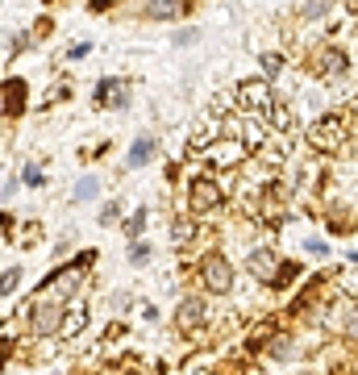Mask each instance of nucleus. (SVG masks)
Instances as JSON below:
<instances>
[{"label":"nucleus","mask_w":358,"mask_h":375,"mask_svg":"<svg viewBox=\"0 0 358 375\" xmlns=\"http://www.w3.org/2000/svg\"><path fill=\"white\" fill-rule=\"evenodd\" d=\"M142 226H146V209H137V213H134V221H130V234H142Z\"/></svg>","instance_id":"obj_19"},{"label":"nucleus","mask_w":358,"mask_h":375,"mask_svg":"<svg viewBox=\"0 0 358 375\" xmlns=\"http://www.w3.org/2000/svg\"><path fill=\"white\" fill-rule=\"evenodd\" d=\"M92 54V47H84V42H80V47H71V59H88Z\"/></svg>","instance_id":"obj_26"},{"label":"nucleus","mask_w":358,"mask_h":375,"mask_svg":"<svg viewBox=\"0 0 358 375\" xmlns=\"http://www.w3.org/2000/svg\"><path fill=\"white\" fill-rule=\"evenodd\" d=\"M275 125H279V130H292V113H288V109H275Z\"/></svg>","instance_id":"obj_18"},{"label":"nucleus","mask_w":358,"mask_h":375,"mask_svg":"<svg viewBox=\"0 0 358 375\" xmlns=\"http://www.w3.org/2000/svg\"><path fill=\"white\" fill-rule=\"evenodd\" d=\"M183 238H192V221H187V226L179 221V226H175V242H183Z\"/></svg>","instance_id":"obj_25"},{"label":"nucleus","mask_w":358,"mask_h":375,"mask_svg":"<svg viewBox=\"0 0 358 375\" xmlns=\"http://www.w3.org/2000/svg\"><path fill=\"white\" fill-rule=\"evenodd\" d=\"M8 350H13V342H8V338H0V363L8 359Z\"/></svg>","instance_id":"obj_27"},{"label":"nucleus","mask_w":358,"mask_h":375,"mask_svg":"<svg viewBox=\"0 0 358 375\" xmlns=\"http://www.w3.org/2000/svg\"><path fill=\"white\" fill-rule=\"evenodd\" d=\"M200 317H204V305H200V300H183V305H179V313H175L179 329H196V326H200Z\"/></svg>","instance_id":"obj_7"},{"label":"nucleus","mask_w":358,"mask_h":375,"mask_svg":"<svg viewBox=\"0 0 358 375\" xmlns=\"http://www.w3.org/2000/svg\"><path fill=\"white\" fill-rule=\"evenodd\" d=\"M204 159H209V163H217V167H225V171H229V167H237V163L246 159V142H242V138H225V142H213V146L204 150Z\"/></svg>","instance_id":"obj_5"},{"label":"nucleus","mask_w":358,"mask_h":375,"mask_svg":"<svg viewBox=\"0 0 358 375\" xmlns=\"http://www.w3.org/2000/svg\"><path fill=\"white\" fill-rule=\"evenodd\" d=\"M84 309H71V313H63V321H58V338H71V333H80L84 329Z\"/></svg>","instance_id":"obj_12"},{"label":"nucleus","mask_w":358,"mask_h":375,"mask_svg":"<svg viewBox=\"0 0 358 375\" xmlns=\"http://www.w3.org/2000/svg\"><path fill=\"white\" fill-rule=\"evenodd\" d=\"M200 280H204L209 292L225 296V292L233 288V267L225 263V254H209V259H204V267H200Z\"/></svg>","instance_id":"obj_2"},{"label":"nucleus","mask_w":358,"mask_h":375,"mask_svg":"<svg viewBox=\"0 0 358 375\" xmlns=\"http://www.w3.org/2000/svg\"><path fill=\"white\" fill-rule=\"evenodd\" d=\"M242 100H246V104H254V109H267V104H271L267 84H242Z\"/></svg>","instance_id":"obj_11"},{"label":"nucleus","mask_w":358,"mask_h":375,"mask_svg":"<svg viewBox=\"0 0 358 375\" xmlns=\"http://www.w3.org/2000/svg\"><path fill=\"white\" fill-rule=\"evenodd\" d=\"M217 204H221V184L217 180H196V184L187 188V209L192 213H209Z\"/></svg>","instance_id":"obj_4"},{"label":"nucleus","mask_w":358,"mask_h":375,"mask_svg":"<svg viewBox=\"0 0 358 375\" xmlns=\"http://www.w3.org/2000/svg\"><path fill=\"white\" fill-rule=\"evenodd\" d=\"M92 8H109V0H92Z\"/></svg>","instance_id":"obj_28"},{"label":"nucleus","mask_w":358,"mask_h":375,"mask_svg":"<svg viewBox=\"0 0 358 375\" xmlns=\"http://www.w3.org/2000/svg\"><path fill=\"white\" fill-rule=\"evenodd\" d=\"M250 271H254V276H259V280H275V254H271V250H254V254H250Z\"/></svg>","instance_id":"obj_8"},{"label":"nucleus","mask_w":358,"mask_h":375,"mask_svg":"<svg viewBox=\"0 0 358 375\" xmlns=\"http://www.w3.org/2000/svg\"><path fill=\"white\" fill-rule=\"evenodd\" d=\"M146 259H150V246L134 242V250H130V263H134V267H146Z\"/></svg>","instance_id":"obj_16"},{"label":"nucleus","mask_w":358,"mask_h":375,"mask_svg":"<svg viewBox=\"0 0 358 375\" xmlns=\"http://www.w3.org/2000/svg\"><path fill=\"white\" fill-rule=\"evenodd\" d=\"M263 67H267V75L279 71V54H263Z\"/></svg>","instance_id":"obj_22"},{"label":"nucleus","mask_w":358,"mask_h":375,"mask_svg":"<svg viewBox=\"0 0 358 375\" xmlns=\"http://www.w3.org/2000/svg\"><path fill=\"white\" fill-rule=\"evenodd\" d=\"M316 71H325V75H338V71H346V59H342V50H321V59H316Z\"/></svg>","instance_id":"obj_10"},{"label":"nucleus","mask_w":358,"mask_h":375,"mask_svg":"<svg viewBox=\"0 0 358 375\" xmlns=\"http://www.w3.org/2000/svg\"><path fill=\"white\" fill-rule=\"evenodd\" d=\"M30 47V38H25V34H17V38H8V50H13V54H21V50Z\"/></svg>","instance_id":"obj_21"},{"label":"nucleus","mask_w":358,"mask_h":375,"mask_svg":"<svg viewBox=\"0 0 358 375\" xmlns=\"http://www.w3.org/2000/svg\"><path fill=\"white\" fill-rule=\"evenodd\" d=\"M25 317H30L34 333L50 338V333H58V321H63V305H58V296H54V292H46V296H38V300L25 309Z\"/></svg>","instance_id":"obj_1"},{"label":"nucleus","mask_w":358,"mask_h":375,"mask_svg":"<svg viewBox=\"0 0 358 375\" xmlns=\"http://www.w3.org/2000/svg\"><path fill=\"white\" fill-rule=\"evenodd\" d=\"M313 146L316 150H342L346 146V121L342 117H325L321 125H313Z\"/></svg>","instance_id":"obj_3"},{"label":"nucleus","mask_w":358,"mask_h":375,"mask_svg":"<svg viewBox=\"0 0 358 375\" xmlns=\"http://www.w3.org/2000/svg\"><path fill=\"white\" fill-rule=\"evenodd\" d=\"M346 333H350V338H358V313H346Z\"/></svg>","instance_id":"obj_24"},{"label":"nucleus","mask_w":358,"mask_h":375,"mask_svg":"<svg viewBox=\"0 0 358 375\" xmlns=\"http://www.w3.org/2000/svg\"><path fill=\"white\" fill-rule=\"evenodd\" d=\"M17 283H21V267H8V271L0 276V296H13Z\"/></svg>","instance_id":"obj_13"},{"label":"nucleus","mask_w":358,"mask_h":375,"mask_svg":"<svg viewBox=\"0 0 358 375\" xmlns=\"http://www.w3.org/2000/svg\"><path fill=\"white\" fill-rule=\"evenodd\" d=\"M346 4H350V8H358V0H346Z\"/></svg>","instance_id":"obj_29"},{"label":"nucleus","mask_w":358,"mask_h":375,"mask_svg":"<svg viewBox=\"0 0 358 375\" xmlns=\"http://www.w3.org/2000/svg\"><path fill=\"white\" fill-rule=\"evenodd\" d=\"M325 13H329V0H309V8H304V17H309V21L325 17Z\"/></svg>","instance_id":"obj_15"},{"label":"nucleus","mask_w":358,"mask_h":375,"mask_svg":"<svg viewBox=\"0 0 358 375\" xmlns=\"http://www.w3.org/2000/svg\"><path fill=\"white\" fill-rule=\"evenodd\" d=\"M179 13H183V0H150V4H146V17H150V21H171Z\"/></svg>","instance_id":"obj_6"},{"label":"nucleus","mask_w":358,"mask_h":375,"mask_svg":"<svg viewBox=\"0 0 358 375\" xmlns=\"http://www.w3.org/2000/svg\"><path fill=\"white\" fill-rule=\"evenodd\" d=\"M113 217H117V204H104V213H100V226H113Z\"/></svg>","instance_id":"obj_23"},{"label":"nucleus","mask_w":358,"mask_h":375,"mask_svg":"<svg viewBox=\"0 0 358 375\" xmlns=\"http://www.w3.org/2000/svg\"><path fill=\"white\" fill-rule=\"evenodd\" d=\"M21 184L38 188V184H42V171H38V167H25V171H21Z\"/></svg>","instance_id":"obj_17"},{"label":"nucleus","mask_w":358,"mask_h":375,"mask_svg":"<svg viewBox=\"0 0 358 375\" xmlns=\"http://www.w3.org/2000/svg\"><path fill=\"white\" fill-rule=\"evenodd\" d=\"M196 38H200L196 30H179V34H175V47H187V42H196Z\"/></svg>","instance_id":"obj_20"},{"label":"nucleus","mask_w":358,"mask_h":375,"mask_svg":"<svg viewBox=\"0 0 358 375\" xmlns=\"http://www.w3.org/2000/svg\"><path fill=\"white\" fill-rule=\"evenodd\" d=\"M96 192H100V180H80V184H75V200H92V196H96Z\"/></svg>","instance_id":"obj_14"},{"label":"nucleus","mask_w":358,"mask_h":375,"mask_svg":"<svg viewBox=\"0 0 358 375\" xmlns=\"http://www.w3.org/2000/svg\"><path fill=\"white\" fill-rule=\"evenodd\" d=\"M150 150H154V138L142 134V138L134 142V150H130V159H125V167H146V163H150Z\"/></svg>","instance_id":"obj_9"}]
</instances>
